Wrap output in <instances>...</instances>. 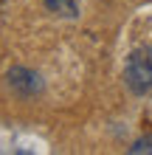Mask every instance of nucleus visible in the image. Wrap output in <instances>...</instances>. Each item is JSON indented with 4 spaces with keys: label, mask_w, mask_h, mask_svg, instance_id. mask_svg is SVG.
<instances>
[{
    "label": "nucleus",
    "mask_w": 152,
    "mask_h": 155,
    "mask_svg": "<svg viewBox=\"0 0 152 155\" xmlns=\"http://www.w3.org/2000/svg\"><path fill=\"white\" fill-rule=\"evenodd\" d=\"M127 87L132 93H147L152 90V48H138L127 62Z\"/></svg>",
    "instance_id": "1"
},
{
    "label": "nucleus",
    "mask_w": 152,
    "mask_h": 155,
    "mask_svg": "<svg viewBox=\"0 0 152 155\" xmlns=\"http://www.w3.org/2000/svg\"><path fill=\"white\" fill-rule=\"evenodd\" d=\"M6 79H8V87H11L14 93H20V96H37L42 90L40 74H34L28 68H11Z\"/></svg>",
    "instance_id": "2"
},
{
    "label": "nucleus",
    "mask_w": 152,
    "mask_h": 155,
    "mask_svg": "<svg viewBox=\"0 0 152 155\" xmlns=\"http://www.w3.org/2000/svg\"><path fill=\"white\" fill-rule=\"evenodd\" d=\"M42 3H45L53 14H59V17H76L82 0H42Z\"/></svg>",
    "instance_id": "3"
}]
</instances>
